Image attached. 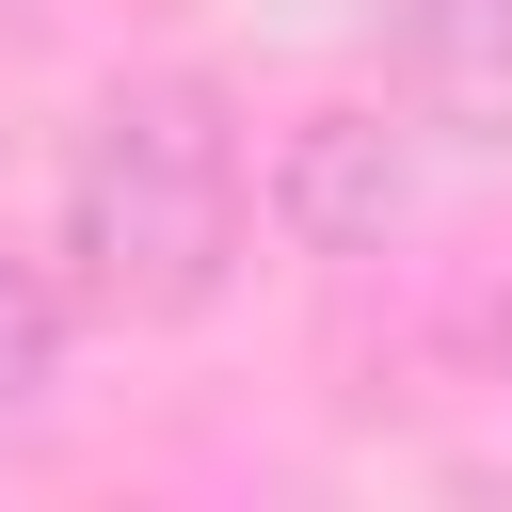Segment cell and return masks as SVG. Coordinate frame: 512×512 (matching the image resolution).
<instances>
[{"label": "cell", "mask_w": 512, "mask_h": 512, "mask_svg": "<svg viewBox=\"0 0 512 512\" xmlns=\"http://www.w3.org/2000/svg\"><path fill=\"white\" fill-rule=\"evenodd\" d=\"M48 384H64V288L0 256V416H48Z\"/></svg>", "instance_id": "277c9868"}, {"label": "cell", "mask_w": 512, "mask_h": 512, "mask_svg": "<svg viewBox=\"0 0 512 512\" xmlns=\"http://www.w3.org/2000/svg\"><path fill=\"white\" fill-rule=\"evenodd\" d=\"M272 240L288 256H384L416 224V112H368V96H320L272 128V176H256Z\"/></svg>", "instance_id": "7a4b0ae2"}, {"label": "cell", "mask_w": 512, "mask_h": 512, "mask_svg": "<svg viewBox=\"0 0 512 512\" xmlns=\"http://www.w3.org/2000/svg\"><path fill=\"white\" fill-rule=\"evenodd\" d=\"M400 112L448 144H512V0H400Z\"/></svg>", "instance_id": "3957f363"}, {"label": "cell", "mask_w": 512, "mask_h": 512, "mask_svg": "<svg viewBox=\"0 0 512 512\" xmlns=\"http://www.w3.org/2000/svg\"><path fill=\"white\" fill-rule=\"evenodd\" d=\"M16 16H32V0H0V32H16Z\"/></svg>", "instance_id": "5b68a950"}, {"label": "cell", "mask_w": 512, "mask_h": 512, "mask_svg": "<svg viewBox=\"0 0 512 512\" xmlns=\"http://www.w3.org/2000/svg\"><path fill=\"white\" fill-rule=\"evenodd\" d=\"M64 272L112 320H208L240 272V112L224 80L160 64L112 80L64 144Z\"/></svg>", "instance_id": "6da1fadb"}]
</instances>
